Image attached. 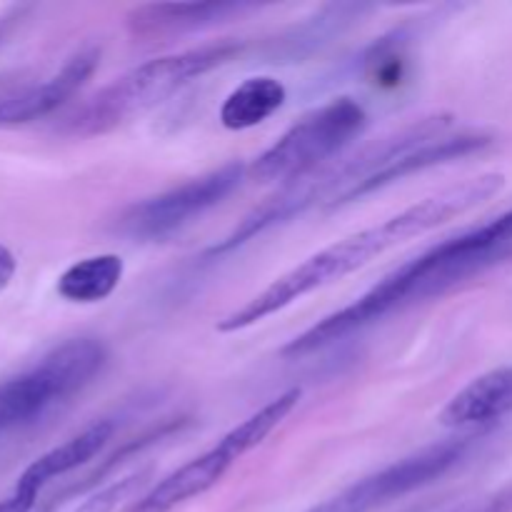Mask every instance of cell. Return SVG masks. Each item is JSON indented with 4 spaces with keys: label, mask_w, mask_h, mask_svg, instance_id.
Returning <instances> with one entry per match:
<instances>
[{
    "label": "cell",
    "mask_w": 512,
    "mask_h": 512,
    "mask_svg": "<svg viewBox=\"0 0 512 512\" xmlns=\"http://www.w3.org/2000/svg\"><path fill=\"white\" fill-rule=\"evenodd\" d=\"M35 503H38V498H33V495H25V493H18V490H13L8 498L0 500V512H30L35 508Z\"/></svg>",
    "instance_id": "cell-19"
},
{
    "label": "cell",
    "mask_w": 512,
    "mask_h": 512,
    "mask_svg": "<svg viewBox=\"0 0 512 512\" xmlns=\"http://www.w3.org/2000/svg\"><path fill=\"white\" fill-rule=\"evenodd\" d=\"M468 512H512V483Z\"/></svg>",
    "instance_id": "cell-18"
},
{
    "label": "cell",
    "mask_w": 512,
    "mask_h": 512,
    "mask_svg": "<svg viewBox=\"0 0 512 512\" xmlns=\"http://www.w3.org/2000/svg\"><path fill=\"white\" fill-rule=\"evenodd\" d=\"M253 8L250 3H148L125 15V28L135 40H163L225 23Z\"/></svg>",
    "instance_id": "cell-10"
},
{
    "label": "cell",
    "mask_w": 512,
    "mask_h": 512,
    "mask_svg": "<svg viewBox=\"0 0 512 512\" xmlns=\"http://www.w3.org/2000/svg\"><path fill=\"white\" fill-rule=\"evenodd\" d=\"M100 65V48L98 45H83L75 50L63 68L53 75V78L43 80L40 85L25 88L20 93L5 95L0 98V128H10V125H25L33 120L45 118V115L55 113L63 108L98 70Z\"/></svg>",
    "instance_id": "cell-9"
},
{
    "label": "cell",
    "mask_w": 512,
    "mask_h": 512,
    "mask_svg": "<svg viewBox=\"0 0 512 512\" xmlns=\"http://www.w3.org/2000/svg\"><path fill=\"white\" fill-rule=\"evenodd\" d=\"M300 398H303V390L300 388H290L285 393H280L278 398L263 405L258 413H253L243 423L235 425L230 433H225L215 448L205 450L203 455L193 458L190 463L180 465L168 478L153 485L143 498L135 500L125 512H173L178 505L208 493L210 488H215L225 478V473L243 455L258 448L298 408Z\"/></svg>",
    "instance_id": "cell-5"
},
{
    "label": "cell",
    "mask_w": 512,
    "mask_h": 512,
    "mask_svg": "<svg viewBox=\"0 0 512 512\" xmlns=\"http://www.w3.org/2000/svg\"><path fill=\"white\" fill-rule=\"evenodd\" d=\"M512 415V365L490 370L465 385L440 413V425L450 430L485 433V428Z\"/></svg>",
    "instance_id": "cell-11"
},
{
    "label": "cell",
    "mask_w": 512,
    "mask_h": 512,
    "mask_svg": "<svg viewBox=\"0 0 512 512\" xmlns=\"http://www.w3.org/2000/svg\"><path fill=\"white\" fill-rule=\"evenodd\" d=\"M503 183V175L488 173L478 175L473 180H465L460 185H450V188L410 205V208L393 215L385 223L370 225V228L360 230V233L348 235V238L318 250L315 255L305 258L303 263L295 265L293 270L273 280L258 295H253L248 303L225 315L223 320H218L215 328H218V333H238V330L263 323L265 318L280 313L288 305H293L295 300L305 298V295L355 273V270L368 265L373 258L388 253L395 245L420 238V235L445 225L448 220L460 218L468 210L478 208L485 200L493 198L495 193H500Z\"/></svg>",
    "instance_id": "cell-2"
},
{
    "label": "cell",
    "mask_w": 512,
    "mask_h": 512,
    "mask_svg": "<svg viewBox=\"0 0 512 512\" xmlns=\"http://www.w3.org/2000/svg\"><path fill=\"white\" fill-rule=\"evenodd\" d=\"M368 8L363 5H328V8L320 10L310 23L300 25L295 30L293 38L283 40L285 45V53L290 58H298L300 50H315L320 48L323 43H328V38L333 35H340L355 18H360V13H365Z\"/></svg>",
    "instance_id": "cell-16"
},
{
    "label": "cell",
    "mask_w": 512,
    "mask_h": 512,
    "mask_svg": "<svg viewBox=\"0 0 512 512\" xmlns=\"http://www.w3.org/2000/svg\"><path fill=\"white\" fill-rule=\"evenodd\" d=\"M288 100V90L278 78L253 75L243 80L220 105V123L228 130H250L278 113Z\"/></svg>",
    "instance_id": "cell-14"
},
{
    "label": "cell",
    "mask_w": 512,
    "mask_h": 512,
    "mask_svg": "<svg viewBox=\"0 0 512 512\" xmlns=\"http://www.w3.org/2000/svg\"><path fill=\"white\" fill-rule=\"evenodd\" d=\"M123 275L125 263L120 255H93V258H83L65 268L55 283V290L60 298L75 305L103 303L118 290Z\"/></svg>",
    "instance_id": "cell-15"
},
{
    "label": "cell",
    "mask_w": 512,
    "mask_h": 512,
    "mask_svg": "<svg viewBox=\"0 0 512 512\" xmlns=\"http://www.w3.org/2000/svg\"><path fill=\"white\" fill-rule=\"evenodd\" d=\"M490 143H493V138H490L488 133H475V130H470V133H460V135H443V138L430 140V143H423L418 145V148L408 150V153L400 155L398 160H393L388 168L380 170L375 178H370L368 183L353 195V200L365 198V195L375 193V190L385 188V185L395 183V180H403L408 178V175L423 173V170L435 168V165H445V163H453V160L468 158V155L480 153V150L488 148Z\"/></svg>",
    "instance_id": "cell-13"
},
{
    "label": "cell",
    "mask_w": 512,
    "mask_h": 512,
    "mask_svg": "<svg viewBox=\"0 0 512 512\" xmlns=\"http://www.w3.org/2000/svg\"><path fill=\"white\" fill-rule=\"evenodd\" d=\"M108 363L98 338H70L0 383V435L30 428L88 388Z\"/></svg>",
    "instance_id": "cell-4"
},
{
    "label": "cell",
    "mask_w": 512,
    "mask_h": 512,
    "mask_svg": "<svg viewBox=\"0 0 512 512\" xmlns=\"http://www.w3.org/2000/svg\"><path fill=\"white\" fill-rule=\"evenodd\" d=\"M148 475L150 470H138V473L128 475V478L115 480L113 485H108V488L95 493L90 500H85V503L75 512H113L125 498H128V495L135 493V488H140V485L145 483Z\"/></svg>",
    "instance_id": "cell-17"
},
{
    "label": "cell",
    "mask_w": 512,
    "mask_h": 512,
    "mask_svg": "<svg viewBox=\"0 0 512 512\" xmlns=\"http://www.w3.org/2000/svg\"><path fill=\"white\" fill-rule=\"evenodd\" d=\"M368 128V113L355 98H335L305 113L285 130L265 153L248 165L255 183H295L318 173V165L333 158L350 140Z\"/></svg>",
    "instance_id": "cell-6"
},
{
    "label": "cell",
    "mask_w": 512,
    "mask_h": 512,
    "mask_svg": "<svg viewBox=\"0 0 512 512\" xmlns=\"http://www.w3.org/2000/svg\"><path fill=\"white\" fill-rule=\"evenodd\" d=\"M15 270H18V260H15L13 250L5 248V245H0V293H3V290L10 285Z\"/></svg>",
    "instance_id": "cell-20"
},
{
    "label": "cell",
    "mask_w": 512,
    "mask_h": 512,
    "mask_svg": "<svg viewBox=\"0 0 512 512\" xmlns=\"http://www.w3.org/2000/svg\"><path fill=\"white\" fill-rule=\"evenodd\" d=\"M240 53H243V43L228 40V43L200 45V48L183 50V53L148 60L90 95L63 120L60 130L65 135H75V138L110 133L133 120L135 115L168 100L170 95L198 80L200 75H208L228 65Z\"/></svg>",
    "instance_id": "cell-3"
},
{
    "label": "cell",
    "mask_w": 512,
    "mask_h": 512,
    "mask_svg": "<svg viewBox=\"0 0 512 512\" xmlns=\"http://www.w3.org/2000/svg\"><path fill=\"white\" fill-rule=\"evenodd\" d=\"M248 175V165L233 160L223 168L170 188L153 198L138 200L120 210L113 220V233L130 243H158L180 233L185 225L198 220L210 208L223 203Z\"/></svg>",
    "instance_id": "cell-7"
},
{
    "label": "cell",
    "mask_w": 512,
    "mask_h": 512,
    "mask_svg": "<svg viewBox=\"0 0 512 512\" xmlns=\"http://www.w3.org/2000/svg\"><path fill=\"white\" fill-rule=\"evenodd\" d=\"M485 433H465L458 438L443 440V443L428 445V448L418 450V453L408 455L403 460H395L388 468L378 470V473L368 475V478L358 480L343 493L328 500L333 512H370L378 510L383 505L393 503V500L405 498V495L423 490L428 485L438 483L440 478L458 468L470 450L483 440Z\"/></svg>",
    "instance_id": "cell-8"
},
{
    "label": "cell",
    "mask_w": 512,
    "mask_h": 512,
    "mask_svg": "<svg viewBox=\"0 0 512 512\" xmlns=\"http://www.w3.org/2000/svg\"><path fill=\"white\" fill-rule=\"evenodd\" d=\"M512 258V210L483 225L445 238L410 263L385 275L375 288L348 308L328 315L303 335L290 340L280 355L290 360L320 353L348 335L370 328L388 315L400 313L415 303L440 298L458 285L488 273Z\"/></svg>",
    "instance_id": "cell-1"
},
{
    "label": "cell",
    "mask_w": 512,
    "mask_h": 512,
    "mask_svg": "<svg viewBox=\"0 0 512 512\" xmlns=\"http://www.w3.org/2000/svg\"><path fill=\"white\" fill-rule=\"evenodd\" d=\"M113 430L115 425L110 423V420H98V423L88 425V428L80 430L78 435H73L70 440L60 443L58 448L48 450V453L40 455L38 460H33V463L20 473L13 490L38 498L40 490L48 483H53L55 478L73 473L80 465L93 460L95 455L108 445V440L113 438Z\"/></svg>",
    "instance_id": "cell-12"
}]
</instances>
